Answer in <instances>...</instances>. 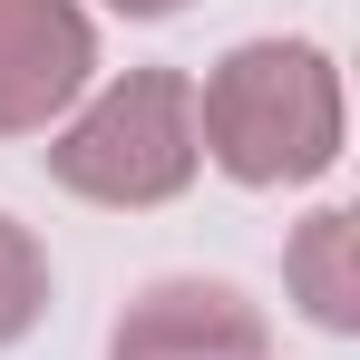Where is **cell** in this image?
<instances>
[{
	"label": "cell",
	"instance_id": "obj_1",
	"mask_svg": "<svg viewBox=\"0 0 360 360\" xmlns=\"http://www.w3.org/2000/svg\"><path fill=\"white\" fill-rule=\"evenodd\" d=\"M195 146L234 185H311L341 166V68L311 39H243L195 88Z\"/></svg>",
	"mask_w": 360,
	"mask_h": 360
},
{
	"label": "cell",
	"instance_id": "obj_3",
	"mask_svg": "<svg viewBox=\"0 0 360 360\" xmlns=\"http://www.w3.org/2000/svg\"><path fill=\"white\" fill-rule=\"evenodd\" d=\"M108 360H273V321L243 283L214 273H156L117 311Z\"/></svg>",
	"mask_w": 360,
	"mask_h": 360
},
{
	"label": "cell",
	"instance_id": "obj_5",
	"mask_svg": "<svg viewBox=\"0 0 360 360\" xmlns=\"http://www.w3.org/2000/svg\"><path fill=\"white\" fill-rule=\"evenodd\" d=\"M283 283H292V302L311 311V331H331V341L360 331V234H351L341 205L302 214V234L283 243Z\"/></svg>",
	"mask_w": 360,
	"mask_h": 360
},
{
	"label": "cell",
	"instance_id": "obj_6",
	"mask_svg": "<svg viewBox=\"0 0 360 360\" xmlns=\"http://www.w3.org/2000/svg\"><path fill=\"white\" fill-rule=\"evenodd\" d=\"M39 311H49V253H39V234L20 214H0V351L30 341Z\"/></svg>",
	"mask_w": 360,
	"mask_h": 360
},
{
	"label": "cell",
	"instance_id": "obj_2",
	"mask_svg": "<svg viewBox=\"0 0 360 360\" xmlns=\"http://www.w3.org/2000/svg\"><path fill=\"white\" fill-rule=\"evenodd\" d=\"M195 166H205V146H195V78L185 68H127L49 127V185L78 205H108V214L176 205Z\"/></svg>",
	"mask_w": 360,
	"mask_h": 360
},
{
	"label": "cell",
	"instance_id": "obj_4",
	"mask_svg": "<svg viewBox=\"0 0 360 360\" xmlns=\"http://www.w3.org/2000/svg\"><path fill=\"white\" fill-rule=\"evenodd\" d=\"M98 78V20L78 0H0V136H49Z\"/></svg>",
	"mask_w": 360,
	"mask_h": 360
},
{
	"label": "cell",
	"instance_id": "obj_7",
	"mask_svg": "<svg viewBox=\"0 0 360 360\" xmlns=\"http://www.w3.org/2000/svg\"><path fill=\"white\" fill-rule=\"evenodd\" d=\"M108 10H117V20H176L185 0H108Z\"/></svg>",
	"mask_w": 360,
	"mask_h": 360
}]
</instances>
